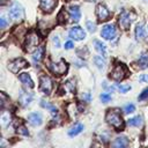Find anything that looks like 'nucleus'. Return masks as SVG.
<instances>
[{
	"instance_id": "nucleus-1",
	"label": "nucleus",
	"mask_w": 148,
	"mask_h": 148,
	"mask_svg": "<svg viewBox=\"0 0 148 148\" xmlns=\"http://www.w3.org/2000/svg\"><path fill=\"white\" fill-rule=\"evenodd\" d=\"M105 120L109 125H111L112 127H114L116 130H123L124 127V120L119 113V110L114 109V110H109L106 112L105 116Z\"/></svg>"
},
{
	"instance_id": "nucleus-2",
	"label": "nucleus",
	"mask_w": 148,
	"mask_h": 148,
	"mask_svg": "<svg viewBox=\"0 0 148 148\" xmlns=\"http://www.w3.org/2000/svg\"><path fill=\"white\" fill-rule=\"evenodd\" d=\"M38 43H39V37L35 31H31L30 34L27 35L25 37V43H24V49L28 52H32L36 51L38 47Z\"/></svg>"
},
{
	"instance_id": "nucleus-3",
	"label": "nucleus",
	"mask_w": 148,
	"mask_h": 148,
	"mask_svg": "<svg viewBox=\"0 0 148 148\" xmlns=\"http://www.w3.org/2000/svg\"><path fill=\"white\" fill-rule=\"evenodd\" d=\"M9 16L13 18V20H16V21H20L24 17V10H23V7L18 3V2H14L10 8H9Z\"/></svg>"
},
{
	"instance_id": "nucleus-4",
	"label": "nucleus",
	"mask_w": 148,
	"mask_h": 148,
	"mask_svg": "<svg viewBox=\"0 0 148 148\" xmlns=\"http://www.w3.org/2000/svg\"><path fill=\"white\" fill-rule=\"evenodd\" d=\"M28 61L23 58H16L12 61H9L8 64V69L13 73H18V71H21L22 68H25L28 66Z\"/></svg>"
},
{
	"instance_id": "nucleus-5",
	"label": "nucleus",
	"mask_w": 148,
	"mask_h": 148,
	"mask_svg": "<svg viewBox=\"0 0 148 148\" xmlns=\"http://www.w3.org/2000/svg\"><path fill=\"white\" fill-rule=\"evenodd\" d=\"M39 90L45 95L51 94V91H52V81L47 75H40L39 76Z\"/></svg>"
},
{
	"instance_id": "nucleus-6",
	"label": "nucleus",
	"mask_w": 148,
	"mask_h": 148,
	"mask_svg": "<svg viewBox=\"0 0 148 148\" xmlns=\"http://www.w3.org/2000/svg\"><path fill=\"white\" fill-rule=\"evenodd\" d=\"M49 67H50L51 72L54 73V74H57V75L65 74L67 72V68H68V66H67V64H66V61L64 59H60L59 62H51L49 65Z\"/></svg>"
},
{
	"instance_id": "nucleus-7",
	"label": "nucleus",
	"mask_w": 148,
	"mask_h": 148,
	"mask_svg": "<svg viewBox=\"0 0 148 148\" xmlns=\"http://www.w3.org/2000/svg\"><path fill=\"white\" fill-rule=\"evenodd\" d=\"M125 74H126V67L121 64L114 66V68L111 71V79H113L114 81H121L124 77H125Z\"/></svg>"
},
{
	"instance_id": "nucleus-8",
	"label": "nucleus",
	"mask_w": 148,
	"mask_h": 148,
	"mask_svg": "<svg viewBox=\"0 0 148 148\" xmlns=\"http://www.w3.org/2000/svg\"><path fill=\"white\" fill-rule=\"evenodd\" d=\"M68 35H69V37H71L72 39H74V40H82V39L86 38V31H84L82 28L77 27V25L71 28Z\"/></svg>"
},
{
	"instance_id": "nucleus-9",
	"label": "nucleus",
	"mask_w": 148,
	"mask_h": 148,
	"mask_svg": "<svg viewBox=\"0 0 148 148\" xmlns=\"http://www.w3.org/2000/svg\"><path fill=\"white\" fill-rule=\"evenodd\" d=\"M96 15L99 21H106L110 17V10L102 3L96 6Z\"/></svg>"
},
{
	"instance_id": "nucleus-10",
	"label": "nucleus",
	"mask_w": 148,
	"mask_h": 148,
	"mask_svg": "<svg viewBox=\"0 0 148 148\" xmlns=\"http://www.w3.org/2000/svg\"><path fill=\"white\" fill-rule=\"evenodd\" d=\"M101 36H102L104 39H112V38L116 36V28H114L112 24H105V25L102 28Z\"/></svg>"
},
{
	"instance_id": "nucleus-11",
	"label": "nucleus",
	"mask_w": 148,
	"mask_h": 148,
	"mask_svg": "<svg viewBox=\"0 0 148 148\" xmlns=\"http://www.w3.org/2000/svg\"><path fill=\"white\" fill-rule=\"evenodd\" d=\"M131 22H132V18H131V16L127 12H123L119 15V25H120L121 29L127 30L131 25Z\"/></svg>"
},
{
	"instance_id": "nucleus-12",
	"label": "nucleus",
	"mask_w": 148,
	"mask_h": 148,
	"mask_svg": "<svg viewBox=\"0 0 148 148\" xmlns=\"http://www.w3.org/2000/svg\"><path fill=\"white\" fill-rule=\"evenodd\" d=\"M111 148H128V139L126 136H118L113 140Z\"/></svg>"
},
{
	"instance_id": "nucleus-13",
	"label": "nucleus",
	"mask_w": 148,
	"mask_h": 148,
	"mask_svg": "<svg viewBox=\"0 0 148 148\" xmlns=\"http://www.w3.org/2000/svg\"><path fill=\"white\" fill-rule=\"evenodd\" d=\"M28 121L32 125V126H39L43 123V118L40 116V113L37 112H32L30 114H28Z\"/></svg>"
},
{
	"instance_id": "nucleus-14",
	"label": "nucleus",
	"mask_w": 148,
	"mask_h": 148,
	"mask_svg": "<svg viewBox=\"0 0 148 148\" xmlns=\"http://www.w3.org/2000/svg\"><path fill=\"white\" fill-rule=\"evenodd\" d=\"M135 37L138 40H145L147 35H146V30L143 27V23H138L135 27Z\"/></svg>"
},
{
	"instance_id": "nucleus-15",
	"label": "nucleus",
	"mask_w": 148,
	"mask_h": 148,
	"mask_svg": "<svg viewBox=\"0 0 148 148\" xmlns=\"http://www.w3.org/2000/svg\"><path fill=\"white\" fill-rule=\"evenodd\" d=\"M54 6H56L54 0H39V7L44 12H52Z\"/></svg>"
},
{
	"instance_id": "nucleus-16",
	"label": "nucleus",
	"mask_w": 148,
	"mask_h": 148,
	"mask_svg": "<svg viewBox=\"0 0 148 148\" xmlns=\"http://www.w3.org/2000/svg\"><path fill=\"white\" fill-rule=\"evenodd\" d=\"M68 12H69V16H71V18L73 21L77 22L81 18V12H80L79 6H71Z\"/></svg>"
},
{
	"instance_id": "nucleus-17",
	"label": "nucleus",
	"mask_w": 148,
	"mask_h": 148,
	"mask_svg": "<svg viewBox=\"0 0 148 148\" xmlns=\"http://www.w3.org/2000/svg\"><path fill=\"white\" fill-rule=\"evenodd\" d=\"M18 79H20V81H21L23 84L28 86L29 88H34L35 83H34V81H32L31 76H30L28 73H21V74H20V76H18Z\"/></svg>"
},
{
	"instance_id": "nucleus-18",
	"label": "nucleus",
	"mask_w": 148,
	"mask_h": 148,
	"mask_svg": "<svg viewBox=\"0 0 148 148\" xmlns=\"http://www.w3.org/2000/svg\"><path fill=\"white\" fill-rule=\"evenodd\" d=\"M18 101L20 103L23 105V106H27L28 104H30V102L32 101V95L25 92V91H21L20 94V97H18Z\"/></svg>"
},
{
	"instance_id": "nucleus-19",
	"label": "nucleus",
	"mask_w": 148,
	"mask_h": 148,
	"mask_svg": "<svg viewBox=\"0 0 148 148\" xmlns=\"http://www.w3.org/2000/svg\"><path fill=\"white\" fill-rule=\"evenodd\" d=\"M44 52H45V49H44V46L43 45H40V46H38L37 47V50L32 53V59H34V61H36V62H39L43 58H44Z\"/></svg>"
},
{
	"instance_id": "nucleus-20",
	"label": "nucleus",
	"mask_w": 148,
	"mask_h": 148,
	"mask_svg": "<svg viewBox=\"0 0 148 148\" xmlns=\"http://www.w3.org/2000/svg\"><path fill=\"white\" fill-rule=\"evenodd\" d=\"M94 45H95V49H96V51L101 54V56H105L106 54V46H105V44L104 43H102L101 40H98V39H95L94 40Z\"/></svg>"
},
{
	"instance_id": "nucleus-21",
	"label": "nucleus",
	"mask_w": 148,
	"mask_h": 148,
	"mask_svg": "<svg viewBox=\"0 0 148 148\" xmlns=\"http://www.w3.org/2000/svg\"><path fill=\"white\" fill-rule=\"evenodd\" d=\"M82 131H83V125L80 124V123H77V124H75V125L68 131V135H69V136H75V135H77L79 133H81Z\"/></svg>"
},
{
	"instance_id": "nucleus-22",
	"label": "nucleus",
	"mask_w": 148,
	"mask_h": 148,
	"mask_svg": "<svg viewBox=\"0 0 148 148\" xmlns=\"http://www.w3.org/2000/svg\"><path fill=\"white\" fill-rule=\"evenodd\" d=\"M94 62L97 66V68H99V69L104 68V66H105V59L103 58V56H95L94 57Z\"/></svg>"
},
{
	"instance_id": "nucleus-23",
	"label": "nucleus",
	"mask_w": 148,
	"mask_h": 148,
	"mask_svg": "<svg viewBox=\"0 0 148 148\" xmlns=\"http://www.w3.org/2000/svg\"><path fill=\"white\" fill-rule=\"evenodd\" d=\"M127 124H128L130 126H135V127L141 126V125H142V118H141L140 116H136V117H134V118L128 119Z\"/></svg>"
},
{
	"instance_id": "nucleus-24",
	"label": "nucleus",
	"mask_w": 148,
	"mask_h": 148,
	"mask_svg": "<svg viewBox=\"0 0 148 148\" xmlns=\"http://www.w3.org/2000/svg\"><path fill=\"white\" fill-rule=\"evenodd\" d=\"M139 65H140V68H147L148 67V54L147 53H142L140 56Z\"/></svg>"
},
{
	"instance_id": "nucleus-25",
	"label": "nucleus",
	"mask_w": 148,
	"mask_h": 148,
	"mask_svg": "<svg viewBox=\"0 0 148 148\" xmlns=\"http://www.w3.org/2000/svg\"><path fill=\"white\" fill-rule=\"evenodd\" d=\"M40 104H42V106H44V108H46V109H49V110L51 111V113H52L53 116H56V114L58 113V110H57V108H56L54 105H52V104H50L49 102H45V101H42V102H40Z\"/></svg>"
},
{
	"instance_id": "nucleus-26",
	"label": "nucleus",
	"mask_w": 148,
	"mask_h": 148,
	"mask_svg": "<svg viewBox=\"0 0 148 148\" xmlns=\"http://www.w3.org/2000/svg\"><path fill=\"white\" fill-rule=\"evenodd\" d=\"M117 89H118L120 92L125 94V92H127L128 90H131V86H130V84H117Z\"/></svg>"
},
{
	"instance_id": "nucleus-27",
	"label": "nucleus",
	"mask_w": 148,
	"mask_h": 148,
	"mask_svg": "<svg viewBox=\"0 0 148 148\" xmlns=\"http://www.w3.org/2000/svg\"><path fill=\"white\" fill-rule=\"evenodd\" d=\"M57 18H58L59 23H65L66 22V13H65V10H60L58 16H57Z\"/></svg>"
},
{
	"instance_id": "nucleus-28",
	"label": "nucleus",
	"mask_w": 148,
	"mask_h": 148,
	"mask_svg": "<svg viewBox=\"0 0 148 148\" xmlns=\"http://www.w3.org/2000/svg\"><path fill=\"white\" fill-rule=\"evenodd\" d=\"M65 87H66V88H68V89H69V91H72V92H74V91H75V83H74V81H73V80H68L67 82H65Z\"/></svg>"
},
{
	"instance_id": "nucleus-29",
	"label": "nucleus",
	"mask_w": 148,
	"mask_h": 148,
	"mask_svg": "<svg viewBox=\"0 0 148 148\" xmlns=\"http://www.w3.org/2000/svg\"><path fill=\"white\" fill-rule=\"evenodd\" d=\"M16 131H17V133H18V134H21V135H25V136H27V135H29V131H28V130H27V127H25V126H23V125L18 126Z\"/></svg>"
},
{
	"instance_id": "nucleus-30",
	"label": "nucleus",
	"mask_w": 148,
	"mask_h": 148,
	"mask_svg": "<svg viewBox=\"0 0 148 148\" xmlns=\"http://www.w3.org/2000/svg\"><path fill=\"white\" fill-rule=\"evenodd\" d=\"M134 110H135V106H134V104H126L125 106H124V112L125 113H132V112H134Z\"/></svg>"
},
{
	"instance_id": "nucleus-31",
	"label": "nucleus",
	"mask_w": 148,
	"mask_h": 148,
	"mask_svg": "<svg viewBox=\"0 0 148 148\" xmlns=\"http://www.w3.org/2000/svg\"><path fill=\"white\" fill-rule=\"evenodd\" d=\"M9 119H10L9 113H2V116H1V124H2V126H6L9 123Z\"/></svg>"
},
{
	"instance_id": "nucleus-32",
	"label": "nucleus",
	"mask_w": 148,
	"mask_h": 148,
	"mask_svg": "<svg viewBox=\"0 0 148 148\" xmlns=\"http://www.w3.org/2000/svg\"><path fill=\"white\" fill-rule=\"evenodd\" d=\"M99 98H101V101H102L103 103H108L109 101H111V95L108 94V92H103V94H101Z\"/></svg>"
},
{
	"instance_id": "nucleus-33",
	"label": "nucleus",
	"mask_w": 148,
	"mask_h": 148,
	"mask_svg": "<svg viewBox=\"0 0 148 148\" xmlns=\"http://www.w3.org/2000/svg\"><path fill=\"white\" fill-rule=\"evenodd\" d=\"M86 27H87L88 31H90V32H94V31L96 30V25H95V23H92L91 21H87V22H86Z\"/></svg>"
},
{
	"instance_id": "nucleus-34",
	"label": "nucleus",
	"mask_w": 148,
	"mask_h": 148,
	"mask_svg": "<svg viewBox=\"0 0 148 148\" xmlns=\"http://www.w3.org/2000/svg\"><path fill=\"white\" fill-rule=\"evenodd\" d=\"M148 98V88H146L140 95H139V101H143V99H147Z\"/></svg>"
},
{
	"instance_id": "nucleus-35",
	"label": "nucleus",
	"mask_w": 148,
	"mask_h": 148,
	"mask_svg": "<svg viewBox=\"0 0 148 148\" xmlns=\"http://www.w3.org/2000/svg\"><path fill=\"white\" fill-rule=\"evenodd\" d=\"M52 43H53V45L56 47H60V39H59L58 36H53L52 37Z\"/></svg>"
},
{
	"instance_id": "nucleus-36",
	"label": "nucleus",
	"mask_w": 148,
	"mask_h": 148,
	"mask_svg": "<svg viewBox=\"0 0 148 148\" xmlns=\"http://www.w3.org/2000/svg\"><path fill=\"white\" fill-rule=\"evenodd\" d=\"M7 24H8V20H7L5 16H1V18H0V28L3 29Z\"/></svg>"
},
{
	"instance_id": "nucleus-37",
	"label": "nucleus",
	"mask_w": 148,
	"mask_h": 148,
	"mask_svg": "<svg viewBox=\"0 0 148 148\" xmlns=\"http://www.w3.org/2000/svg\"><path fill=\"white\" fill-rule=\"evenodd\" d=\"M139 81H140V82H146V83H148V74H141V75L139 76Z\"/></svg>"
},
{
	"instance_id": "nucleus-38",
	"label": "nucleus",
	"mask_w": 148,
	"mask_h": 148,
	"mask_svg": "<svg viewBox=\"0 0 148 148\" xmlns=\"http://www.w3.org/2000/svg\"><path fill=\"white\" fill-rule=\"evenodd\" d=\"M73 47H74V43H73V42L68 40V42L65 43V50H71V49H73Z\"/></svg>"
},
{
	"instance_id": "nucleus-39",
	"label": "nucleus",
	"mask_w": 148,
	"mask_h": 148,
	"mask_svg": "<svg viewBox=\"0 0 148 148\" xmlns=\"http://www.w3.org/2000/svg\"><path fill=\"white\" fill-rule=\"evenodd\" d=\"M81 98H82L83 101H86V102H89V101H90V94H89V92H83V94L81 95Z\"/></svg>"
},
{
	"instance_id": "nucleus-40",
	"label": "nucleus",
	"mask_w": 148,
	"mask_h": 148,
	"mask_svg": "<svg viewBox=\"0 0 148 148\" xmlns=\"http://www.w3.org/2000/svg\"><path fill=\"white\" fill-rule=\"evenodd\" d=\"M74 64H75L76 67H82V66H84V62H83L82 60H75Z\"/></svg>"
}]
</instances>
